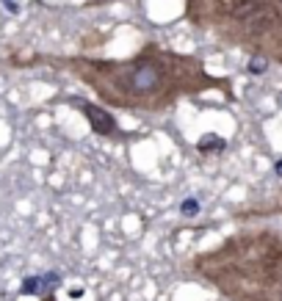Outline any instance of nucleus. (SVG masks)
Returning a JSON list of instances; mask_svg holds the SVG:
<instances>
[{
  "instance_id": "obj_8",
  "label": "nucleus",
  "mask_w": 282,
  "mask_h": 301,
  "mask_svg": "<svg viewBox=\"0 0 282 301\" xmlns=\"http://www.w3.org/2000/svg\"><path fill=\"white\" fill-rule=\"evenodd\" d=\"M266 66H269V61H266V58H260V55H252V61H249V72H252V75H260Z\"/></svg>"
},
{
  "instance_id": "obj_5",
  "label": "nucleus",
  "mask_w": 282,
  "mask_h": 301,
  "mask_svg": "<svg viewBox=\"0 0 282 301\" xmlns=\"http://www.w3.org/2000/svg\"><path fill=\"white\" fill-rule=\"evenodd\" d=\"M269 216H282V196H280V199H266V202H258V205L241 207V210L233 213V219H235V221L269 219Z\"/></svg>"
},
{
  "instance_id": "obj_3",
  "label": "nucleus",
  "mask_w": 282,
  "mask_h": 301,
  "mask_svg": "<svg viewBox=\"0 0 282 301\" xmlns=\"http://www.w3.org/2000/svg\"><path fill=\"white\" fill-rule=\"evenodd\" d=\"M188 25L282 66V0H186Z\"/></svg>"
},
{
  "instance_id": "obj_4",
  "label": "nucleus",
  "mask_w": 282,
  "mask_h": 301,
  "mask_svg": "<svg viewBox=\"0 0 282 301\" xmlns=\"http://www.w3.org/2000/svg\"><path fill=\"white\" fill-rule=\"evenodd\" d=\"M80 111L89 116V124H91V130L97 133V136H105V138H119V127H116V119L111 116L108 111L102 105H94V102H80Z\"/></svg>"
},
{
  "instance_id": "obj_6",
  "label": "nucleus",
  "mask_w": 282,
  "mask_h": 301,
  "mask_svg": "<svg viewBox=\"0 0 282 301\" xmlns=\"http://www.w3.org/2000/svg\"><path fill=\"white\" fill-rule=\"evenodd\" d=\"M224 147H227V144H224V138H219V136H205L202 141L197 144L199 152H222Z\"/></svg>"
},
{
  "instance_id": "obj_9",
  "label": "nucleus",
  "mask_w": 282,
  "mask_h": 301,
  "mask_svg": "<svg viewBox=\"0 0 282 301\" xmlns=\"http://www.w3.org/2000/svg\"><path fill=\"white\" fill-rule=\"evenodd\" d=\"M274 174H277V177H282V158L274 163Z\"/></svg>"
},
{
  "instance_id": "obj_7",
  "label": "nucleus",
  "mask_w": 282,
  "mask_h": 301,
  "mask_svg": "<svg viewBox=\"0 0 282 301\" xmlns=\"http://www.w3.org/2000/svg\"><path fill=\"white\" fill-rule=\"evenodd\" d=\"M199 210H202V207H199V199H183V205H180V213H183V216H188V219H191V216H197Z\"/></svg>"
},
{
  "instance_id": "obj_2",
  "label": "nucleus",
  "mask_w": 282,
  "mask_h": 301,
  "mask_svg": "<svg viewBox=\"0 0 282 301\" xmlns=\"http://www.w3.org/2000/svg\"><path fill=\"white\" fill-rule=\"evenodd\" d=\"M227 301H282V232L241 230L186 263Z\"/></svg>"
},
{
  "instance_id": "obj_1",
  "label": "nucleus",
  "mask_w": 282,
  "mask_h": 301,
  "mask_svg": "<svg viewBox=\"0 0 282 301\" xmlns=\"http://www.w3.org/2000/svg\"><path fill=\"white\" fill-rule=\"evenodd\" d=\"M50 64L64 66L75 80L100 97L102 108L163 113L183 97L222 91L235 100L233 80L216 77L205 69L202 58L147 41L130 58H91V55H50Z\"/></svg>"
},
{
  "instance_id": "obj_10",
  "label": "nucleus",
  "mask_w": 282,
  "mask_h": 301,
  "mask_svg": "<svg viewBox=\"0 0 282 301\" xmlns=\"http://www.w3.org/2000/svg\"><path fill=\"white\" fill-rule=\"evenodd\" d=\"M42 301H58V299H55L53 293H44V296H42Z\"/></svg>"
}]
</instances>
